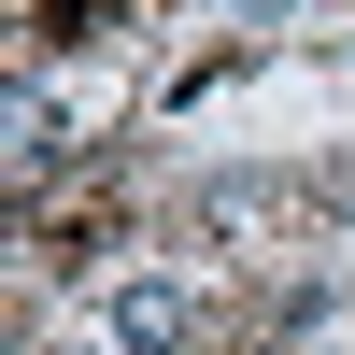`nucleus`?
Wrapping results in <instances>:
<instances>
[{
  "instance_id": "nucleus-1",
  "label": "nucleus",
  "mask_w": 355,
  "mask_h": 355,
  "mask_svg": "<svg viewBox=\"0 0 355 355\" xmlns=\"http://www.w3.org/2000/svg\"><path fill=\"white\" fill-rule=\"evenodd\" d=\"M114 341H128V355H185L199 341V284H128V299H114Z\"/></svg>"
},
{
  "instance_id": "nucleus-2",
  "label": "nucleus",
  "mask_w": 355,
  "mask_h": 355,
  "mask_svg": "<svg viewBox=\"0 0 355 355\" xmlns=\"http://www.w3.org/2000/svg\"><path fill=\"white\" fill-rule=\"evenodd\" d=\"M15 171H57V100L43 85H15Z\"/></svg>"
},
{
  "instance_id": "nucleus-3",
  "label": "nucleus",
  "mask_w": 355,
  "mask_h": 355,
  "mask_svg": "<svg viewBox=\"0 0 355 355\" xmlns=\"http://www.w3.org/2000/svg\"><path fill=\"white\" fill-rule=\"evenodd\" d=\"M270 15H284V0H242V28H270Z\"/></svg>"
}]
</instances>
